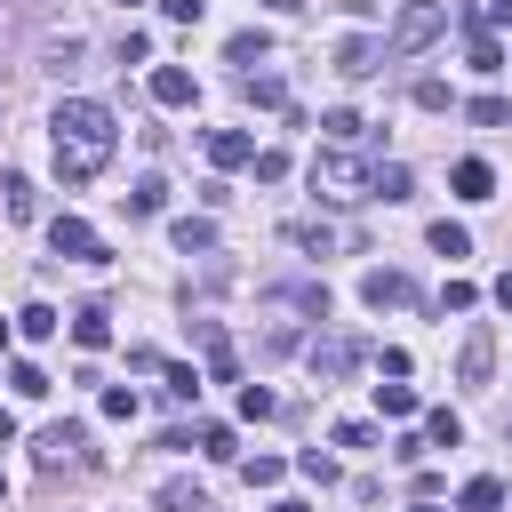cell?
Masks as SVG:
<instances>
[{
  "label": "cell",
  "instance_id": "cell-1",
  "mask_svg": "<svg viewBox=\"0 0 512 512\" xmlns=\"http://www.w3.org/2000/svg\"><path fill=\"white\" fill-rule=\"evenodd\" d=\"M48 136H56V176H64V184H88V176H104V160H112V144H120V120H112V104H96V96H64V104L48 112Z\"/></svg>",
  "mask_w": 512,
  "mask_h": 512
},
{
  "label": "cell",
  "instance_id": "cell-2",
  "mask_svg": "<svg viewBox=\"0 0 512 512\" xmlns=\"http://www.w3.org/2000/svg\"><path fill=\"white\" fill-rule=\"evenodd\" d=\"M440 32H448V0H400V16L384 32V56H424Z\"/></svg>",
  "mask_w": 512,
  "mask_h": 512
},
{
  "label": "cell",
  "instance_id": "cell-3",
  "mask_svg": "<svg viewBox=\"0 0 512 512\" xmlns=\"http://www.w3.org/2000/svg\"><path fill=\"white\" fill-rule=\"evenodd\" d=\"M312 192H328V200H368V160H352V152H312Z\"/></svg>",
  "mask_w": 512,
  "mask_h": 512
},
{
  "label": "cell",
  "instance_id": "cell-4",
  "mask_svg": "<svg viewBox=\"0 0 512 512\" xmlns=\"http://www.w3.org/2000/svg\"><path fill=\"white\" fill-rule=\"evenodd\" d=\"M48 248L72 256V264H104V256H112V248L88 232V216H48Z\"/></svg>",
  "mask_w": 512,
  "mask_h": 512
},
{
  "label": "cell",
  "instance_id": "cell-5",
  "mask_svg": "<svg viewBox=\"0 0 512 512\" xmlns=\"http://www.w3.org/2000/svg\"><path fill=\"white\" fill-rule=\"evenodd\" d=\"M360 360H368L360 336H320V344H312V376H320V384H344Z\"/></svg>",
  "mask_w": 512,
  "mask_h": 512
},
{
  "label": "cell",
  "instance_id": "cell-6",
  "mask_svg": "<svg viewBox=\"0 0 512 512\" xmlns=\"http://www.w3.org/2000/svg\"><path fill=\"white\" fill-rule=\"evenodd\" d=\"M32 456H40V472H56V464H80V456H88V424H48V432L32 440Z\"/></svg>",
  "mask_w": 512,
  "mask_h": 512
},
{
  "label": "cell",
  "instance_id": "cell-7",
  "mask_svg": "<svg viewBox=\"0 0 512 512\" xmlns=\"http://www.w3.org/2000/svg\"><path fill=\"white\" fill-rule=\"evenodd\" d=\"M488 368H496V328L480 320V328L464 336V352H456V384H472V392H480V384H488Z\"/></svg>",
  "mask_w": 512,
  "mask_h": 512
},
{
  "label": "cell",
  "instance_id": "cell-8",
  "mask_svg": "<svg viewBox=\"0 0 512 512\" xmlns=\"http://www.w3.org/2000/svg\"><path fill=\"white\" fill-rule=\"evenodd\" d=\"M360 304H376V312H384V304H416V280L376 264V272H360Z\"/></svg>",
  "mask_w": 512,
  "mask_h": 512
},
{
  "label": "cell",
  "instance_id": "cell-9",
  "mask_svg": "<svg viewBox=\"0 0 512 512\" xmlns=\"http://www.w3.org/2000/svg\"><path fill=\"white\" fill-rule=\"evenodd\" d=\"M192 96H200V80H192L184 64H160V72H152V104H168V112H184Z\"/></svg>",
  "mask_w": 512,
  "mask_h": 512
},
{
  "label": "cell",
  "instance_id": "cell-10",
  "mask_svg": "<svg viewBox=\"0 0 512 512\" xmlns=\"http://www.w3.org/2000/svg\"><path fill=\"white\" fill-rule=\"evenodd\" d=\"M376 64H384V40H360V32H352V40L336 48V72H344V80H368Z\"/></svg>",
  "mask_w": 512,
  "mask_h": 512
},
{
  "label": "cell",
  "instance_id": "cell-11",
  "mask_svg": "<svg viewBox=\"0 0 512 512\" xmlns=\"http://www.w3.org/2000/svg\"><path fill=\"white\" fill-rule=\"evenodd\" d=\"M208 160H216V168H248V160H256V136H248V128H216V136H208Z\"/></svg>",
  "mask_w": 512,
  "mask_h": 512
},
{
  "label": "cell",
  "instance_id": "cell-12",
  "mask_svg": "<svg viewBox=\"0 0 512 512\" xmlns=\"http://www.w3.org/2000/svg\"><path fill=\"white\" fill-rule=\"evenodd\" d=\"M72 344H80V352H104V344H112V312H104V304H80V312H72Z\"/></svg>",
  "mask_w": 512,
  "mask_h": 512
},
{
  "label": "cell",
  "instance_id": "cell-13",
  "mask_svg": "<svg viewBox=\"0 0 512 512\" xmlns=\"http://www.w3.org/2000/svg\"><path fill=\"white\" fill-rule=\"evenodd\" d=\"M448 184H456V200H496V168L488 160H456Z\"/></svg>",
  "mask_w": 512,
  "mask_h": 512
},
{
  "label": "cell",
  "instance_id": "cell-14",
  "mask_svg": "<svg viewBox=\"0 0 512 512\" xmlns=\"http://www.w3.org/2000/svg\"><path fill=\"white\" fill-rule=\"evenodd\" d=\"M168 240H176V256H208V248H216V224H208V216H176Z\"/></svg>",
  "mask_w": 512,
  "mask_h": 512
},
{
  "label": "cell",
  "instance_id": "cell-15",
  "mask_svg": "<svg viewBox=\"0 0 512 512\" xmlns=\"http://www.w3.org/2000/svg\"><path fill=\"white\" fill-rule=\"evenodd\" d=\"M192 328H200V352H208V376H216V384H232V336H224L216 320H192Z\"/></svg>",
  "mask_w": 512,
  "mask_h": 512
},
{
  "label": "cell",
  "instance_id": "cell-16",
  "mask_svg": "<svg viewBox=\"0 0 512 512\" xmlns=\"http://www.w3.org/2000/svg\"><path fill=\"white\" fill-rule=\"evenodd\" d=\"M456 512H504V480H496V472H480V480H464V496H456Z\"/></svg>",
  "mask_w": 512,
  "mask_h": 512
},
{
  "label": "cell",
  "instance_id": "cell-17",
  "mask_svg": "<svg viewBox=\"0 0 512 512\" xmlns=\"http://www.w3.org/2000/svg\"><path fill=\"white\" fill-rule=\"evenodd\" d=\"M368 200H408V168L400 160H376L368 168Z\"/></svg>",
  "mask_w": 512,
  "mask_h": 512
},
{
  "label": "cell",
  "instance_id": "cell-18",
  "mask_svg": "<svg viewBox=\"0 0 512 512\" xmlns=\"http://www.w3.org/2000/svg\"><path fill=\"white\" fill-rule=\"evenodd\" d=\"M0 208H8L16 224H32V208H40V192H32V184H24L16 168H8V176H0Z\"/></svg>",
  "mask_w": 512,
  "mask_h": 512
},
{
  "label": "cell",
  "instance_id": "cell-19",
  "mask_svg": "<svg viewBox=\"0 0 512 512\" xmlns=\"http://www.w3.org/2000/svg\"><path fill=\"white\" fill-rule=\"evenodd\" d=\"M136 408H144V400H136L128 384H104V392H96V416H104V424H136Z\"/></svg>",
  "mask_w": 512,
  "mask_h": 512
},
{
  "label": "cell",
  "instance_id": "cell-20",
  "mask_svg": "<svg viewBox=\"0 0 512 512\" xmlns=\"http://www.w3.org/2000/svg\"><path fill=\"white\" fill-rule=\"evenodd\" d=\"M240 88H248V104H272V112H288V88H280V72H248Z\"/></svg>",
  "mask_w": 512,
  "mask_h": 512
},
{
  "label": "cell",
  "instance_id": "cell-21",
  "mask_svg": "<svg viewBox=\"0 0 512 512\" xmlns=\"http://www.w3.org/2000/svg\"><path fill=\"white\" fill-rule=\"evenodd\" d=\"M456 440H464L456 408H432V416H424V448H456Z\"/></svg>",
  "mask_w": 512,
  "mask_h": 512
},
{
  "label": "cell",
  "instance_id": "cell-22",
  "mask_svg": "<svg viewBox=\"0 0 512 512\" xmlns=\"http://www.w3.org/2000/svg\"><path fill=\"white\" fill-rule=\"evenodd\" d=\"M152 504H160V512H208V496H200L192 480H168V488H160Z\"/></svg>",
  "mask_w": 512,
  "mask_h": 512
},
{
  "label": "cell",
  "instance_id": "cell-23",
  "mask_svg": "<svg viewBox=\"0 0 512 512\" xmlns=\"http://www.w3.org/2000/svg\"><path fill=\"white\" fill-rule=\"evenodd\" d=\"M224 56H232V64H264V56H272V40H264V32H232V40H224Z\"/></svg>",
  "mask_w": 512,
  "mask_h": 512
},
{
  "label": "cell",
  "instance_id": "cell-24",
  "mask_svg": "<svg viewBox=\"0 0 512 512\" xmlns=\"http://www.w3.org/2000/svg\"><path fill=\"white\" fill-rule=\"evenodd\" d=\"M464 120H472V128H504V120H512V104H504V96H472V104H464Z\"/></svg>",
  "mask_w": 512,
  "mask_h": 512
},
{
  "label": "cell",
  "instance_id": "cell-25",
  "mask_svg": "<svg viewBox=\"0 0 512 512\" xmlns=\"http://www.w3.org/2000/svg\"><path fill=\"white\" fill-rule=\"evenodd\" d=\"M160 208H168V184H160V176H144V184L128 192V216H160Z\"/></svg>",
  "mask_w": 512,
  "mask_h": 512
},
{
  "label": "cell",
  "instance_id": "cell-26",
  "mask_svg": "<svg viewBox=\"0 0 512 512\" xmlns=\"http://www.w3.org/2000/svg\"><path fill=\"white\" fill-rule=\"evenodd\" d=\"M424 240H432L440 256H472V232H464V224H448V216H440V224H432Z\"/></svg>",
  "mask_w": 512,
  "mask_h": 512
},
{
  "label": "cell",
  "instance_id": "cell-27",
  "mask_svg": "<svg viewBox=\"0 0 512 512\" xmlns=\"http://www.w3.org/2000/svg\"><path fill=\"white\" fill-rule=\"evenodd\" d=\"M16 328H24L32 344H40V336H56L64 320H56V304H24V312H16Z\"/></svg>",
  "mask_w": 512,
  "mask_h": 512
},
{
  "label": "cell",
  "instance_id": "cell-28",
  "mask_svg": "<svg viewBox=\"0 0 512 512\" xmlns=\"http://www.w3.org/2000/svg\"><path fill=\"white\" fill-rule=\"evenodd\" d=\"M8 384H16L24 400H48V368H40V360H16V368H8Z\"/></svg>",
  "mask_w": 512,
  "mask_h": 512
},
{
  "label": "cell",
  "instance_id": "cell-29",
  "mask_svg": "<svg viewBox=\"0 0 512 512\" xmlns=\"http://www.w3.org/2000/svg\"><path fill=\"white\" fill-rule=\"evenodd\" d=\"M192 440H200V456H216V464H232V456H240V448H232V424H200Z\"/></svg>",
  "mask_w": 512,
  "mask_h": 512
},
{
  "label": "cell",
  "instance_id": "cell-30",
  "mask_svg": "<svg viewBox=\"0 0 512 512\" xmlns=\"http://www.w3.org/2000/svg\"><path fill=\"white\" fill-rule=\"evenodd\" d=\"M472 72H504V40L496 32H472Z\"/></svg>",
  "mask_w": 512,
  "mask_h": 512
},
{
  "label": "cell",
  "instance_id": "cell-31",
  "mask_svg": "<svg viewBox=\"0 0 512 512\" xmlns=\"http://www.w3.org/2000/svg\"><path fill=\"white\" fill-rule=\"evenodd\" d=\"M160 376H168V400H200V368H184V360H168Z\"/></svg>",
  "mask_w": 512,
  "mask_h": 512
},
{
  "label": "cell",
  "instance_id": "cell-32",
  "mask_svg": "<svg viewBox=\"0 0 512 512\" xmlns=\"http://www.w3.org/2000/svg\"><path fill=\"white\" fill-rule=\"evenodd\" d=\"M376 416H416V392L408 384H376Z\"/></svg>",
  "mask_w": 512,
  "mask_h": 512
},
{
  "label": "cell",
  "instance_id": "cell-33",
  "mask_svg": "<svg viewBox=\"0 0 512 512\" xmlns=\"http://www.w3.org/2000/svg\"><path fill=\"white\" fill-rule=\"evenodd\" d=\"M320 128H328V144H352V136H360V112H352V104H336Z\"/></svg>",
  "mask_w": 512,
  "mask_h": 512
},
{
  "label": "cell",
  "instance_id": "cell-34",
  "mask_svg": "<svg viewBox=\"0 0 512 512\" xmlns=\"http://www.w3.org/2000/svg\"><path fill=\"white\" fill-rule=\"evenodd\" d=\"M296 472H304V480H320V488H328V480H336V456H328V448H304V456H296Z\"/></svg>",
  "mask_w": 512,
  "mask_h": 512
},
{
  "label": "cell",
  "instance_id": "cell-35",
  "mask_svg": "<svg viewBox=\"0 0 512 512\" xmlns=\"http://www.w3.org/2000/svg\"><path fill=\"white\" fill-rule=\"evenodd\" d=\"M288 240H296V248H320V256L336 248V232H328V224H288Z\"/></svg>",
  "mask_w": 512,
  "mask_h": 512
},
{
  "label": "cell",
  "instance_id": "cell-36",
  "mask_svg": "<svg viewBox=\"0 0 512 512\" xmlns=\"http://www.w3.org/2000/svg\"><path fill=\"white\" fill-rule=\"evenodd\" d=\"M240 416H280V400L264 384H240Z\"/></svg>",
  "mask_w": 512,
  "mask_h": 512
},
{
  "label": "cell",
  "instance_id": "cell-37",
  "mask_svg": "<svg viewBox=\"0 0 512 512\" xmlns=\"http://www.w3.org/2000/svg\"><path fill=\"white\" fill-rule=\"evenodd\" d=\"M328 440H336V448H376V424H360V416H352V424H336Z\"/></svg>",
  "mask_w": 512,
  "mask_h": 512
},
{
  "label": "cell",
  "instance_id": "cell-38",
  "mask_svg": "<svg viewBox=\"0 0 512 512\" xmlns=\"http://www.w3.org/2000/svg\"><path fill=\"white\" fill-rule=\"evenodd\" d=\"M280 472H288L280 456H248V488H280Z\"/></svg>",
  "mask_w": 512,
  "mask_h": 512
},
{
  "label": "cell",
  "instance_id": "cell-39",
  "mask_svg": "<svg viewBox=\"0 0 512 512\" xmlns=\"http://www.w3.org/2000/svg\"><path fill=\"white\" fill-rule=\"evenodd\" d=\"M416 104H424V112H448L456 96H448V80H416Z\"/></svg>",
  "mask_w": 512,
  "mask_h": 512
},
{
  "label": "cell",
  "instance_id": "cell-40",
  "mask_svg": "<svg viewBox=\"0 0 512 512\" xmlns=\"http://www.w3.org/2000/svg\"><path fill=\"white\" fill-rule=\"evenodd\" d=\"M472 296H480L472 280H448V288H440V312H472Z\"/></svg>",
  "mask_w": 512,
  "mask_h": 512
},
{
  "label": "cell",
  "instance_id": "cell-41",
  "mask_svg": "<svg viewBox=\"0 0 512 512\" xmlns=\"http://www.w3.org/2000/svg\"><path fill=\"white\" fill-rule=\"evenodd\" d=\"M288 176V152H256V184H280Z\"/></svg>",
  "mask_w": 512,
  "mask_h": 512
},
{
  "label": "cell",
  "instance_id": "cell-42",
  "mask_svg": "<svg viewBox=\"0 0 512 512\" xmlns=\"http://www.w3.org/2000/svg\"><path fill=\"white\" fill-rule=\"evenodd\" d=\"M200 8H208V0H160V16H168V24H200Z\"/></svg>",
  "mask_w": 512,
  "mask_h": 512
},
{
  "label": "cell",
  "instance_id": "cell-43",
  "mask_svg": "<svg viewBox=\"0 0 512 512\" xmlns=\"http://www.w3.org/2000/svg\"><path fill=\"white\" fill-rule=\"evenodd\" d=\"M8 440H16V416H8V408H0V448H8Z\"/></svg>",
  "mask_w": 512,
  "mask_h": 512
},
{
  "label": "cell",
  "instance_id": "cell-44",
  "mask_svg": "<svg viewBox=\"0 0 512 512\" xmlns=\"http://www.w3.org/2000/svg\"><path fill=\"white\" fill-rule=\"evenodd\" d=\"M496 304H504V312H512V272H504V280H496Z\"/></svg>",
  "mask_w": 512,
  "mask_h": 512
},
{
  "label": "cell",
  "instance_id": "cell-45",
  "mask_svg": "<svg viewBox=\"0 0 512 512\" xmlns=\"http://www.w3.org/2000/svg\"><path fill=\"white\" fill-rule=\"evenodd\" d=\"M272 512H312V504H296V496H280V504H272Z\"/></svg>",
  "mask_w": 512,
  "mask_h": 512
},
{
  "label": "cell",
  "instance_id": "cell-46",
  "mask_svg": "<svg viewBox=\"0 0 512 512\" xmlns=\"http://www.w3.org/2000/svg\"><path fill=\"white\" fill-rule=\"evenodd\" d=\"M8 336H16V328H8V320H0V352H8Z\"/></svg>",
  "mask_w": 512,
  "mask_h": 512
},
{
  "label": "cell",
  "instance_id": "cell-47",
  "mask_svg": "<svg viewBox=\"0 0 512 512\" xmlns=\"http://www.w3.org/2000/svg\"><path fill=\"white\" fill-rule=\"evenodd\" d=\"M264 8H304V0H264Z\"/></svg>",
  "mask_w": 512,
  "mask_h": 512
},
{
  "label": "cell",
  "instance_id": "cell-48",
  "mask_svg": "<svg viewBox=\"0 0 512 512\" xmlns=\"http://www.w3.org/2000/svg\"><path fill=\"white\" fill-rule=\"evenodd\" d=\"M408 512H440V504H424V496H416V504H408Z\"/></svg>",
  "mask_w": 512,
  "mask_h": 512
},
{
  "label": "cell",
  "instance_id": "cell-49",
  "mask_svg": "<svg viewBox=\"0 0 512 512\" xmlns=\"http://www.w3.org/2000/svg\"><path fill=\"white\" fill-rule=\"evenodd\" d=\"M0 496H8V472H0Z\"/></svg>",
  "mask_w": 512,
  "mask_h": 512
},
{
  "label": "cell",
  "instance_id": "cell-50",
  "mask_svg": "<svg viewBox=\"0 0 512 512\" xmlns=\"http://www.w3.org/2000/svg\"><path fill=\"white\" fill-rule=\"evenodd\" d=\"M120 8H136V0H120Z\"/></svg>",
  "mask_w": 512,
  "mask_h": 512
}]
</instances>
